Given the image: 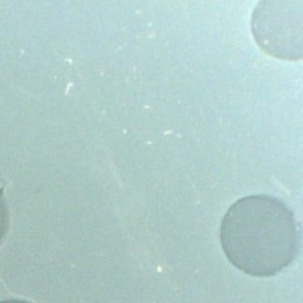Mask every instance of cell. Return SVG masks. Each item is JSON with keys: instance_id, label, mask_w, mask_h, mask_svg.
Returning a JSON list of instances; mask_svg holds the SVG:
<instances>
[{"instance_id": "obj_1", "label": "cell", "mask_w": 303, "mask_h": 303, "mask_svg": "<svg viewBox=\"0 0 303 303\" xmlns=\"http://www.w3.org/2000/svg\"><path fill=\"white\" fill-rule=\"evenodd\" d=\"M220 241L229 261L245 274L272 277L295 259L301 235L293 212L272 196H248L225 214Z\"/></svg>"}, {"instance_id": "obj_2", "label": "cell", "mask_w": 303, "mask_h": 303, "mask_svg": "<svg viewBox=\"0 0 303 303\" xmlns=\"http://www.w3.org/2000/svg\"><path fill=\"white\" fill-rule=\"evenodd\" d=\"M250 25L257 44L268 56L303 60V0H260Z\"/></svg>"}, {"instance_id": "obj_3", "label": "cell", "mask_w": 303, "mask_h": 303, "mask_svg": "<svg viewBox=\"0 0 303 303\" xmlns=\"http://www.w3.org/2000/svg\"><path fill=\"white\" fill-rule=\"evenodd\" d=\"M9 227V210L4 197V183L0 184V243Z\"/></svg>"}, {"instance_id": "obj_4", "label": "cell", "mask_w": 303, "mask_h": 303, "mask_svg": "<svg viewBox=\"0 0 303 303\" xmlns=\"http://www.w3.org/2000/svg\"><path fill=\"white\" fill-rule=\"evenodd\" d=\"M0 303H31L28 301H23V299H8V301H1Z\"/></svg>"}]
</instances>
